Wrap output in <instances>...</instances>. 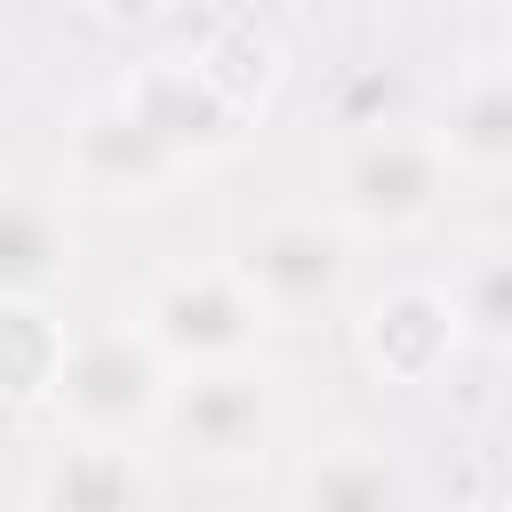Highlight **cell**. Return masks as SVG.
<instances>
[{"label":"cell","instance_id":"cell-1","mask_svg":"<svg viewBox=\"0 0 512 512\" xmlns=\"http://www.w3.org/2000/svg\"><path fill=\"white\" fill-rule=\"evenodd\" d=\"M176 368L168 352L136 328V320H104L88 336H64V360H56V416L80 432V440H136L160 424V400H168Z\"/></svg>","mask_w":512,"mask_h":512},{"label":"cell","instance_id":"cell-2","mask_svg":"<svg viewBox=\"0 0 512 512\" xmlns=\"http://www.w3.org/2000/svg\"><path fill=\"white\" fill-rule=\"evenodd\" d=\"M152 432H168L208 472H240L280 440V384L256 368V352L248 360H216V368H176Z\"/></svg>","mask_w":512,"mask_h":512},{"label":"cell","instance_id":"cell-3","mask_svg":"<svg viewBox=\"0 0 512 512\" xmlns=\"http://www.w3.org/2000/svg\"><path fill=\"white\" fill-rule=\"evenodd\" d=\"M232 264H240V280L256 288V304H264L272 328H312V320H328V312L344 304V288H352V224H344V216L288 208V216H264Z\"/></svg>","mask_w":512,"mask_h":512},{"label":"cell","instance_id":"cell-4","mask_svg":"<svg viewBox=\"0 0 512 512\" xmlns=\"http://www.w3.org/2000/svg\"><path fill=\"white\" fill-rule=\"evenodd\" d=\"M128 320L168 352V368L248 360L256 336L272 328L264 304H256V288L240 280V264H176V272H160V280L136 296Z\"/></svg>","mask_w":512,"mask_h":512},{"label":"cell","instance_id":"cell-5","mask_svg":"<svg viewBox=\"0 0 512 512\" xmlns=\"http://www.w3.org/2000/svg\"><path fill=\"white\" fill-rule=\"evenodd\" d=\"M448 152L432 128H368V144L336 176V216L352 232H424L448 208Z\"/></svg>","mask_w":512,"mask_h":512},{"label":"cell","instance_id":"cell-6","mask_svg":"<svg viewBox=\"0 0 512 512\" xmlns=\"http://www.w3.org/2000/svg\"><path fill=\"white\" fill-rule=\"evenodd\" d=\"M464 344V320H456V296L432 288V280H400L384 296H368L360 312V352L384 384H424L440 376V360Z\"/></svg>","mask_w":512,"mask_h":512},{"label":"cell","instance_id":"cell-7","mask_svg":"<svg viewBox=\"0 0 512 512\" xmlns=\"http://www.w3.org/2000/svg\"><path fill=\"white\" fill-rule=\"evenodd\" d=\"M128 112L176 152V160H192V152H208V144H224V128L240 120V104L216 88V72L200 64V56H152L128 88Z\"/></svg>","mask_w":512,"mask_h":512},{"label":"cell","instance_id":"cell-8","mask_svg":"<svg viewBox=\"0 0 512 512\" xmlns=\"http://www.w3.org/2000/svg\"><path fill=\"white\" fill-rule=\"evenodd\" d=\"M176 168H184V160L128 112V96L88 104L80 128H72V176H80L88 192H104V200H152Z\"/></svg>","mask_w":512,"mask_h":512},{"label":"cell","instance_id":"cell-9","mask_svg":"<svg viewBox=\"0 0 512 512\" xmlns=\"http://www.w3.org/2000/svg\"><path fill=\"white\" fill-rule=\"evenodd\" d=\"M432 136H440V152H448L456 176H512V56L472 64L448 88Z\"/></svg>","mask_w":512,"mask_h":512},{"label":"cell","instance_id":"cell-10","mask_svg":"<svg viewBox=\"0 0 512 512\" xmlns=\"http://www.w3.org/2000/svg\"><path fill=\"white\" fill-rule=\"evenodd\" d=\"M72 280V224L48 192H0V296H56Z\"/></svg>","mask_w":512,"mask_h":512},{"label":"cell","instance_id":"cell-11","mask_svg":"<svg viewBox=\"0 0 512 512\" xmlns=\"http://www.w3.org/2000/svg\"><path fill=\"white\" fill-rule=\"evenodd\" d=\"M144 488H152V480H144V464H136L128 440H80V432H72V448H56L48 472L32 480V496H48V504H128V496H144Z\"/></svg>","mask_w":512,"mask_h":512},{"label":"cell","instance_id":"cell-12","mask_svg":"<svg viewBox=\"0 0 512 512\" xmlns=\"http://www.w3.org/2000/svg\"><path fill=\"white\" fill-rule=\"evenodd\" d=\"M64 360V320L48 312V296H0V400H48Z\"/></svg>","mask_w":512,"mask_h":512},{"label":"cell","instance_id":"cell-13","mask_svg":"<svg viewBox=\"0 0 512 512\" xmlns=\"http://www.w3.org/2000/svg\"><path fill=\"white\" fill-rule=\"evenodd\" d=\"M400 480L384 464V448H360V440H336L328 456H312V472L296 480L304 504H384Z\"/></svg>","mask_w":512,"mask_h":512},{"label":"cell","instance_id":"cell-14","mask_svg":"<svg viewBox=\"0 0 512 512\" xmlns=\"http://www.w3.org/2000/svg\"><path fill=\"white\" fill-rule=\"evenodd\" d=\"M456 320H464V336H480V344H496V352H512V248H488L456 288Z\"/></svg>","mask_w":512,"mask_h":512},{"label":"cell","instance_id":"cell-15","mask_svg":"<svg viewBox=\"0 0 512 512\" xmlns=\"http://www.w3.org/2000/svg\"><path fill=\"white\" fill-rule=\"evenodd\" d=\"M88 8H96L104 24H152V16L168 8V0H88Z\"/></svg>","mask_w":512,"mask_h":512}]
</instances>
